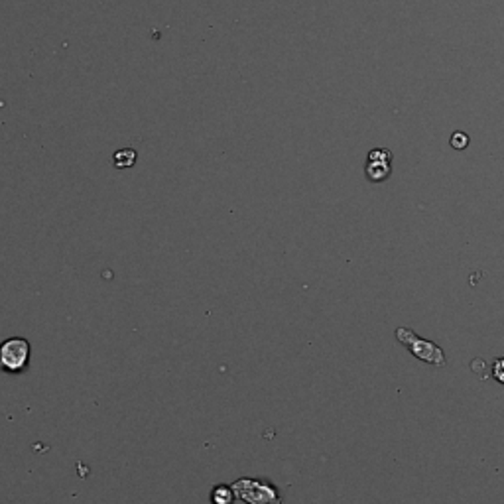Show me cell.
Segmentation results:
<instances>
[{"mask_svg": "<svg viewBox=\"0 0 504 504\" xmlns=\"http://www.w3.org/2000/svg\"><path fill=\"white\" fill-rule=\"evenodd\" d=\"M237 500L247 504H282L278 489L270 481L264 479H252V477H240L231 484Z\"/></svg>", "mask_w": 504, "mask_h": 504, "instance_id": "6da1fadb", "label": "cell"}, {"mask_svg": "<svg viewBox=\"0 0 504 504\" xmlns=\"http://www.w3.org/2000/svg\"><path fill=\"white\" fill-rule=\"evenodd\" d=\"M32 357L30 341L24 337H8L0 343V371L22 374L28 371Z\"/></svg>", "mask_w": 504, "mask_h": 504, "instance_id": "7a4b0ae2", "label": "cell"}, {"mask_svg": "<svg viewBox=\"0 0 504 504\" xmlns=\"http://www.w3.org/2000/svg\"><path fill=\"white\" fill-rule=\"evenodd\" d=\"M396 339L400 341L406 349L410 350L416 359L430 362L433 367H445V355H443L442 347H437L435 343L428 339L418 337L416 333L408 327H398L396 329Z\"/></svg>", "mask_w": 504, "mask_h": 504, "instance_id": "3957f363", "label": "cell"}, {"mask_svg": "<svg viewBox=\"0 0 504 504\" xmlns=\"http://www.w3.org/2000/svg\"><path fill=\"white\" fill-rule=\"evenodd\" d=\"M365 174L372 184L386 182L392 174V152L388 148H374L367 156Z\"/></svg>", "mask_w": 504, "mask_h": 504, "instance_id": "277c9868", "label": "cell"}, {"mask_svg": "<svg viewBox=\"0 0 504 504\" xmlns=\"http://www.w3.org/2000/svg\"><path fill=\"white\" fill-rule=\"evenodd\" d=\"M136 150L132 148H123V150H116L113 154V165L116 170H128V168H132L136 164Z\"/></svg>", "mask_w": 504, "mask_h": 504, "instance_id": "5b68a950", "label": "cell"}, {"mask_svg": "<svg viewBox=\"0 0 504 504\" xmlns=\"http://www.w3.org/2000/svg\"><path fill=\"white\" fill-rule=\"evenodd\" d=\"M235 500H237L235 491L229 484H217L211 491V504H235Z\"/></svg>", "mask_w": 504, "mask_h": 504, "instance_id": "8992f818", "label": "cell"}, {"mask_svg": "<svg viewBox=\"0 0 504 504\" xmlns=\"http://www.w3.org/2000/svg\"><path fill=\"white\" fill-rule=\"evenodd\" d=\"M469 136L465 132H461V130H457V132H453L451 134V138H449V144H451V148H455V150H465L467 146H469Z\"/></svg>", "mask_w": 504, "mask_h": 504, "instance_id": "52a82bcc", "label": "cell"}, {"mask_svg": "<svg viewBox=\"0 0 504 504\" xmlns=\"http://www.w3.org/2000/svg\"><path fill=\"white\" fill-rule=\"evenodd\" d=\"M493 372H494V379H496V381L504 382V359H498L496 362H494Z\"/></svg>", "mask_w": 504, "mask_h": 504, "instance_id": "ba28073f", "label": "cell"}]
</instances>
